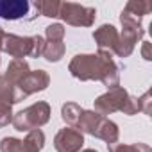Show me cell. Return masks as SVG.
<instances>
[{
    "label": "cell",
    "mask_w": 152,
    "mask_h": 152,
    "mask_svg": "<svg viewBox=\"0 0 152 152\" xmlns=\"http://www.w3.org/2000/svg\"><path fill=\"white\" fill-rule=\"evenodd\" d=\"M81 152H99V150H95V148H84V150H81Z\"/></svg>",
    "instance_id": "83f0119b"
},
{
    "label": "cell",
    "mask_w": 152,
    "mask_h": 152,
    "mask_svg": "<svg viewBox=\"0 0 152 152\" xmlns=\"http://www.w3.org/2000/svg\"><path fill=\"white\" fill-rule=\"evenodd\" d=\"M4 36H6V32H4V29L0 27V52H2V43H4Z\"/></svg>",
    "instance_id": "4316f807"
},
{
    "label": "cell",
    "mask_w": 152,
    "mask_h": 152,
    "mask_svg": "<svg viewBox=\"0 0 152 152\" xmlns=\"http://www.w3.org/2000/svg\"><path fill=\"white\" fill-rule=\"evenodd\" d=\"M107 150L109 152H152V148L147 143H131V145L113 143V145H107Z\"/></svg>",
    "instance_id": "d6986e66"
},
{
    "label": "cell",
    "mask_w": 152,
    "mask_h": 152,
    "mask_svg": "<svg viewBox=\"0 0 152 152\" xmlns=\"http://www.w3.org/2000/svg\"><path fill=\"white\" fill-rule=\"evenodd\" d=\"M59 0H38L34 2V7L38 9V13L41 16H47V18H57V13H59Z\"/></svg>",
    "instance_id": "ac0fdd59"
},
{
    "label": "cell",
    "mask_w": 152,
    "mask_h": 152,
    "mask_svg": "<svg viewBox=\"0 0 152 152\" xmlns=\"http://www.w3.org/2000/svg\"><path fill=\"white\" fill-rule=\"evenodd\" d=\"M43 147H45V134L41 129L27 132L25 140H22V152H41Z\"/></svg>",
    "instance_id": "9a60e30c"
},
{
    "label": "cell",
    "mask_w": 152,
    "mask_h": 152,
    "mask_svg": "<svg viewBox=\"0 0 152 152\" xmlns=\"http://www.w3.org/2000/svg\"><path fill=\"white\" fill-rule=\"evenodd\" d=\"M66 47L63 41H52V39H45V50H43V57L48 63H57L64 57Z\"/></svg>",
    "instance_id": "e0dca14e"
},
{
    "label": "cell",
    "mask_w": 152,
    "mask_h": 152,
    "mask_svg": "<svg viewBox=\"0 0 152 152\" xmlns=\"http://www.w3.org/2000/svg\"><path fill=\"white\" fill-rule=\"evenodd\" d=\"M50 120V106L47 102H36L13 116V127L20 132H31L43 127Z\"/></svg>",
    "instance_id": "7a4b0ae2"
},
{
    "label": "cell",
    "mask_w": 152,
    "mask_h": 152,
    "mask_svg": "<svg viewBox=\"0 0 152 152\" xmlns=\"http://www.w3.org/2000/svg\"><path fill=\"white\" fill-rule=\"evenodd\" d=\"M50 84V75L45 72V70H31L25 77L20 81L18 84V90L29 97L32 93H38V91H45Z\"/></svg>",
    "instance_id": "9c48e42d"
},
{
    "label": "cell",
    "mask_w": 152,
    "mask_h": 152,
    "mask_svg": "<svg viewBox=\"0 0 152 152\" xmlns=\"http://www.w3.org/2000/svg\"><path fill=\"white\" fill-rule=\"evenodd\" d=\"M127 99H129V93H127V90L125 88H122V86H116V88H111V90H107L104 95H100V97H97V100H95V113H99L100 116H106V115H113V113H116V111H122L124 109V106H125V102H127Z\"/></svg>",
    "instance_id": "5b68a950"
},
{
    "label": "cell",
    "mask_w": 152,
    "mask_h": 152,
    "mask_svg": "<svg viewBox=\"0 0 152 152\" xmlns=\"http://www.w3.org/2000/svg\"><path fill=\"white\" fill-rule=\"evenodd\" d=\"M27 97L18 90V86H15L13 83H9L4 75H0V100L6 104H18L22 100H25Z\"/></svg>",
    "instance_id": "7c38bea8"
},
{
    "label": "cell",
    "mask_w": 152,
    "mask_h": 152,
    "mask_svg": "<svg viewBox=\"0 0 152 152\" xmlns=\"http://www.w3.org/2000/svg\"><path fill=\"white\" fill-rule=\"evenodd\" d=\"M29 72H31V68H29V63H27L25 59H13V61L7 64V70H6V73H4V77H6L9 83H13L15 86H18L20 81L25 77Z\"/></svg>",
    "instance_id": "4fadbf2b"
},
{
    "label": "cell",
    "mask_w": 152,
    "mask_h": 152,
    "mask_svg": "<svg viewBox=\"0 0 152 152\" xmlns=\"http://www.w3.org/2000/svg\"><path fill=\"white\" fill-rule=\"evenodd\" d=\"M2 52L9 54L15 59L31 57L32 52V36H16V34H6L2 43Z\"/></svg>",
    "instance_id": "ba28073f"
},
{
    "label": "cell",
    "mask_w": 152,
    "mask_h": 152,
    "mask_svg": "<svg viewBox=\"0 0 152 152\" xmlns=\"http://www.w3.org/2000/svg\"><path fill=\"white\" fill-rule=\"evenodd\" d=\"M145 36L143 25H129L122 23V32H118V47H116V56L118 57H129L136 47V43Z\"/></svg>",
    "instance_id": "8992f818"
},
{
    "label": "cell",
    "mask_w": 152,
    "mask_h": 152,
    "mask_svg": "<svg viewBox=\"0 0 152 152\" xmlns=\"http://www.w3.org/2000/svg\"><path fill=\"white\" fill-rule=\"evenodd\" d=\"M13 116H15V113H13V106L0 100V127L9 125V124L13 122Z\"/></svg>",
    "instance_id": "7402d4cb"
},
{
    "label": "cell",
    "mask_w": 152,
    "mask_h": 152,
    "mask_svg": "<svg viewBox=\"0 0 152 152\" xmlns=\"http://www.w3.org/2000/svg\"><path fill=\"white\" fill-rule=\"evenodd\" d=\"M84 145V134L73 127L61 129L54 138V148L57 152H81Z\"/></svg>",
    "instance_id": "52a82bcc"
},
{
    "label": "cell",
    "mask_w": 152,
    "mask_h": 152,
    "mask_svg": "<svg viewBox=\"0 0 152 152\" xmlns=\"http://www.w3.org/2000/svg\"><path fill=\"white\" fill-rule=\"evenodd\" d=\"M0 152H22V140L6 136L0 140Z\"/></svg>",
    "instance_id": "ffe728a7"
},
{
    "label": "cell",
    "mask_w": 152,
    "mask_h": 152,
    "mask_svg": "<svg viewBox=\"0 0 152 152\" xmlns=\"http://www.w3.org/2000/svg\"><path fill=\"white\" fill-rule=\"evenodd\" d=\"M83 107L79 106V104H75V102H66V104H63V107H61V118H63V122L66 124V125H70V127H77V122H79V118H81V115H83Z\"/></svg>",
    "instance_id": "2e32d148"
},
{
    "label": "cell",
    "mask_w": 152,
    "mask_h": 152,
    "mask_svg": "<svg viewBox=\"0 0 152 152\" xmlns=\"http://www.w3.org/2000/svg\"><path fill=\"white\" fill-rule=\"evenodd\" d=\"M72 77L79 81H100L107 90L120 86V72L109 52L77 54L68 64Z\"/></svg>",
    "instance_id": "6da1fadb"
},
{
    "label": "cell",
    "mask_w": 152,
    "mask_h": 152,
    "mask_svg": "<svg viewBox=\"0 0 152 152\" xmlns=\"http://www.w3.org/2000/svg\"><path fill=\"white\" fill-rule=\"evenodd\" d=\"M45 39H52V41H63L64 38V25L63 23H50L45 29Z\"/></svg>",
    "instance_id": "44dd1931"
},
{
    "label": "cell",
    "mask_w": 152,
    "mask_h": 152,
    "mask_svg": "<svg viewBox=\"0 0 152 152\" xmlns=\"http://www.w3.org/2000/svg\"><path fill=\"white\" fill-rule=\"evenodd\" d=\"M141 57L145 61H152V54H150V43L148 41H143L141 45Z\"/></svg>",
    "instance_id": "484cf974"
},
{
    "label": "cell",
    "mask_w": 152,
    "mask_h": 152,
    "mask_svg": "<svg viewBox=\"0 0 152 152\" xmlns=\"http://www.w3.org/2000/svg\"><path fill=\"white\" fill-rule=\"evenodd\" d=\"M138 104H140V113L150 116V104H152V91H145L141 97H138Z\"/></svg>",
    "instance_id": "cb8c5ba5"
},
{
    "label": "cell",
    "mask_w": 152,
    "mask_h": 152,
    "mask_svg": "<svg viewBox=\"0 0 152 152\" xmlns=\"http://www.w3.org/2000/svg\"><path fill=\"white\" fill-rule=\"evenodd\" d=\"M122 113H124V115H127V116H132V115L140 113V104H138V97H131V95H129V99H127V102H125V106H124Z\"/></svg>",
    "instance_id": "d4e9b609"
},
{
    "label": "cell",
    "mask_w": 152,
    "mask_h": 152,
    "mask_svg": "<svg viewBox=\"0 0 152 152\" xmlns=\"http://www.w3.org/2000/svg\"><path fill=\"white\" fill-rule=\"evenodd\" d=\"M93 136L99 138V140H102V141H106L107 145H113V143L118 141V138H120V131H118V125H116L113 120H107V118L104 116V118L100 120V124L97 125Z\"/></svg>",
    "instance_id": "8fae6325"
},
{
    "label": "cell",
    "mask_w": 152,
    "mask_h": 152,
    "mask_svg": "<svg viewBox=\"0 0 152 152\" xmlns=\"http://www.w3.org/2000/svg\"><path fill=\"white\" fill-rule=\"evenodd\" d=\"M93 39H95L99 50L115 54L116 52V47H118V31H116L115 25L104 23V25H100L93 32Z\"/></svg>",
    "instance_id": "30bf717a"
},
{
    "label": "cell",
    "mask_w": 152,
    "mask_h": 152,
    "mask_svg": "<svg viewBox=\"0 0 152 152\" xmlns=\"http://www.w3.org/2000/svg\"><path fill=\"white\" fill-rule=\"evenodd\" d=\"M102 118L104 116H100L95 111H83V115H81V118H79L77 127H75V129H77L79 132H83V134L93 136V132H95V129H97V125L100 124Z\"/></svg>",
    "instance_id": "5bb4252c"
},
{
    "label": "cell",
    "mask_w": 152,
    "mask_h": 152,
    "mask_svg": "<svg viewBox=\"0 0 152 152\" xmlns=\"http://www.w3.org/2000/svg\"><path fill=\"white\" fill-rule=\"evenodd\" d=\"M43 50H45V38L43 36H32V52H31V57H41L43 56Z\"/></svg>",
    "instance_id": "603a6c76"
},
{
    "label": "cell",
    "mask_w": 152,
    "mask_h": 152,
    "mask_svg": "<svg viewBox=\"0 0 152 152\" xmlns=\"http://www.w3.org/2000/svg\"><path fill=\"white\" fill-rule=\"evenodd\" d=\"M57 18H61L72 27H91L97 18V11L95 7L81 6L75 2H61Z\"/></svg>",
    "instance_id": "3957f363"
},
{
    "label": "cell",
    "mask_w": 152,
    "mask_h": 152,
    "mask_svg": "<svg viewBox=\"0 0 152 152\" xmlns=\"http://www.w3.org/2000/svg\"><path fill=\"white\" fill-rule=\"evenodd\" d=\"M38 15L39 13L34 7V2H29V0H0V18L2 20L32 22Z\"/></svg>",
    "instance_id": "277c9868"
}]
</instances>
